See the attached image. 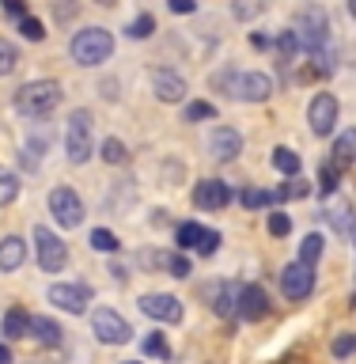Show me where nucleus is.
<instances>
[{
    "label": "nucleus",
    "instance_id": "obj_19",
    "mask_svg": "<svg viewBox=\"0 0 356 364\" xmlns=\"http://www.w3.org/2000/svg\"><path fill=\"white\" fill-rule=\"evenodd\" d=\"M0 334H4L8 341H19L31 334V315L23 311V307H8L4 311V323H0Z\"/></svg>",
    "mask_w": 356,
    "mask_h": 364
},
{
    "label": "nucleus",
    "instance_id": "obj_5",
    "mask_svg": "<svg viewBox=\"0 0 356 364\" xmlns=\"http://www.w3.org/2000/svg\"><path fill=\"white\" fill-rule=\"evenodd\" d=\"M68 53H72L76 65L99 68L102 61H110V53H114V34L107 27H84V31H76L72 42H68Z\"/></svg>",
    "mask_w": 356,
    "mask_h": 364
},
{
    "label": "nucleus",
    "instance_id": "obj_51",
    "mask_svg": "<svg viewBox=\"0 0 356 364\" xmlns=\"http://www.w3.org/2000/svg\"><path fill=\"white\" fill-rule=\"evenodd\" d=\"M122 364H141V360H122Z\"/></svg>",
    "mask_w": 356,
    "mask_h": 364
},
{
    "label": "nucleus",
    "instance_id": "obj_36",
    "mask_svg": "<svg viewBox=\"0 0 356 364\" xmlns=\"http://www.w3.org/2000/svg\"><path fill=\"white\" fill-rule=\"evenodd\" d=\"M152 31H156V19L148 16V11H144V16H136L129 27H125V34H129V38H152Z\"/></svg>",
    "mask_w": 356,
    "mask_h": 364
},
{
    "label": "nucleus",
    "instance_id": "obj_37",
    "mask_svg": "<svg viewBox=\"0 0 356 364\" xmlns=\"http://www.w3.org/2000/svg\"><path fill=\"white\" fill-rule=\"evenodd\" d=\"M205 118H216V107L209 99H201V102H190L186 114H182V122H205Z\"/></svg>",
    "mask_w": 356,
    "mask_h": 364
},
{
    "label": "nucleus",
    "instance_id": "obj_39",
    "mask_svg": "<svg viewBox=\"0 0 356 364\" xmlns=\"http://www.w3.org/2000/svg\"><path fill=\"white\" fill-rule=\"evenodd\" d=\"M330 353H334L338 360L352 357V353H356V334H341V338H334V346H330Z\"/></svg>",
    "mask_w": 356,
    "mask_h": 364
},
{
    "label": "nucleus",
    "instance_id": "obj_24",
    "mask_svg": "<svg viewBox=\"0 0 356 364\" xmlns=\"http://www.w3.org/2000/svg\"><path fill=\"white\" fill-rule=\"evenodd\" d=\"M171 258L175 255H167V250H141L136 255L141 269H148V273H171Z\"/></svg>",
    "mask_w": 356,
    "mask_h": 364
},
{
    "label": "nucleus",
    "instance_id": "obj_49",
    "mask_svg": "<svg viewBox=\"0 0 356 364\" xmlns=\"http://www.w3.org/2000/svg\"><path fill=\"white\" fill-rule=\"evenodd\" d=\"M0 364H11V349L8 346H0Z\"/></svg>",
    "mask_w": 356,
    "mask_h": 364
},
{
    "label": "nucleus",
    "instance_id": "obj_21",
    "mask_svg": "<svg viewBox=\"0 0 356 364\" xmlns=\"http://www.w3.org/2000/svg\"><path fill=\"white\" fill-rule=\"evenodd\" d=\"M273 167L281 171V175H288V178H300V171H303V159L300 152H292V148H273Z\"/></svg>",
    "mask_w": 356,
    "mask_h": 364
},
{
    "label": "nucleus",
    "instance_id": "obj_14",
    "mask_svg": "<svg viewBox=\"0 0 356 364\" xmlns=\"http://www.w3.org/2000/svg\"><path fill=\"white\" fill-rule=\"evenodd\" d=\"M148 80H152V91H156V99L159 102H182L186 99V80H182L175 68H152L148 73Z\"/></svg>",
    "mask_w": 356,
    "mask_h": 364
},
{
    "label": "nucleus",
    "instance_id": "obj_35",
    "mask_svg": "<svg viewBox=\"0 0 356 364\" xmlns=\"http://www.w3.org/2000/svg\"><path fill=\"white\" fill-rule=\"evenodd\" d=\"M91 247L102 250V255H114L122 243H118V235H114V232H107V228H95V232H91Z\"/></svg>",
    "mask_w": 356,
    "mask_h": 364
},
{
    "label": "nucleus",
    "instance_id": "obj_23",
    "mask_svg": "<svg viewBox=\"0 0 356 364\" xmlns=\"http://www.w3.org/2000/svg\"><path fill=\"white\" fill-rule=\"evenodd\" d=\"M323 247H326V239L318 235V232H311V235H303L300 239V258L296 262H303V266H318V258H323Z\"/></svg>",
    "mask_w": 356,
    "mask_h": 364
},
{
    "label": "nucleus",
    "instance_id": "obj_22",
    "mask_svg": "<svg viewBox=\"0 0 356 364\" xmlns=\"http://www.w3.org/2000/svg\"><path fill=\"white\" fill-rule=\"evenodd\" d=\"M326 216L334 220V228H338L341 235H356V213H352L349 201H338L334 209H326Z\"/></svg>",
    "mask_w": 356,
    "mask_h": 364
},
{
    "label": "nucleus",
    "instance_id": "obj_15",
    "mask_svg": "<svg viewBox=\"0 0 356 364\" xmlns=\"http://www.w3.org/2000/svg\"><path fill=\"white\" fill-rule=\"evenodd\" d=\"M227 201H232V186H227L224 178H205L193 186V205H198V209L216 213V209H227Z\"/></svg>",
    "mask_w": 356,
    "mask_h": 364
},
{
    "label": "nucleus",
    "instance_id": "obj_7",
    "mask_svg": "<svg viewBox=\"0 0 356 364\" xmlns=\"http://www.w3.org/2000/svg\"><path fill=\"white\" fill-rule=\"evenodd\" d=\"M34 250H38V266L45 273H61L68 266V247L65 239H57L50 228H34Z\"/></svg>",
    "mask_w": 356,
    "mask_h": 364
},
{
    "label": "nucleus",
    "instance_id": "obj_11",
    "mask_svg": "<svg viewBox=\"0 0 356 364\" xmlns=\"http://www.w3.org/2000/svg\"><path fill=\"white\" fill-rule=\"evenodd\" d=\"M315 289V269L311 266H303V262H292V266H284L281 273V292H284V300H292V304H300L307 300Z\"/></svg>",
    "mask_w": 356,
    "mask_h": 364
},
{
    "label": "nucleus",
    "instance_id": "obj_3",
    "mask_svg": "<svg viewBox=\"0 0 356 364\" xmlns=\"http://www.w3.org/2000/svg\"><path fill=\"white\" fill-rule=\"evenodd\" d=\"M95 152V118L87 107H76L65 122V156L72 167H84Z\"/></svg>",
    "mask_w": 356,
    "mask_h": 364
},
{
    "label": "nucleus",
    "instance_id": "obj_17",
    "mask_svg": "<svg viewBox=\"0 0 356 364\" xmlns=\"http://www.w3.org/2000/svg\"><path fill=\"white\" fill-rule=\"evenodd\" d=\"M269 315V296L261 284H243L239 289V318L243 323H261Z\"/></svg>",
    "mask_w": 356,
    "mask_h": 364
},
{
    "label": "nucleus",
    "instance_id": "obj_46",
    "mask_svg": "<svg viewBox=\"0 0 356 364\" xmlns=\"http://www.w3.org/2000/svg\"><path fill=\"white\" fill-rule=\"evenodd\" d=\"M53 11H57V19H68L76 11V0H53Z\"/></svg>",
    "mask_w": 356,
    "mask_h": 364
},
{
    "label": "nucleus",
    "instance_id": "obj_10",
    "mask_svg": "<svg viewBox=\"0 0 356 364\" xmlns=\"http://www.w3.org/2000/svg\"><path fill=\"white\" fill-rule=\"evenodd\" d=\"M136 304H141V311L148 318H156V323H182V315H186V307L178 304V296H171V292H144Z\"/></svg>",
    "mask_w": 356,
    "mask_h": 364
},
{
    "label": "nucleus",
    "instance_id": "obj_16",
    "mask_svg": "<svg viewBox=\"0 0 356 364\" xmlns=\"http://www.w3.org/2000/svg\"><path fill=\"white\" fill-rule=\"evenodd\" d=\"M205 300H209L212 315L235 318V315H239V284H232V281H212L209 292H205Z\"/></svg>",
    "mask_w": 356,
    "mask_h": 364
},
{
    "label": "nucleus",
    "instance_id": "obj_27",
    "mask_svg": "<svg viewBox=\"0 0 356 364\" xmlns=\"http://www.w3.org/2000/svg\"><path fill=\"white\" fill-rule=\"evenodd\" d=\"M141 349H144V357H156V360H171V346H167V338L163 334H148L144 341H141Z\"/></svg>",
    "mask_w": 356,
    "mask_h": 364
},
{
    "label": "nucleus",
    "instance_id": "obj_45",
    "mask_svg": "<svg viewBox=\"0 0 356 364\" xmlns=\"http://www.w3.org/2000/svg\"><path fill=\"white\" fill-rule=\"evenodd\" d=\"M4 11H8V16H16V19H23V16H27V0H4Z\"/></svg>",
    "mask_w": 356,
    "mask_h": 364
},
{
    "label": "nucleus",
    "instance_id": "obj_42",
    "mask_svg": "<svg viewBox=\"0 0 356 364\" xmlns=\"http://www.w3.org/2000/svg\"><path fill=\"white\" fill-rule=\"evenodd\" d=\"M201 255L209 258V255H216V250H220V232H209V228H205V235H201Z\"/></svg>",
    "mask_w": 356,
    "mask_h": 364
},
{
    "label": "nucleus",
    "instance_id": "obj_30",
    "mask_svg": "<svg viewBox=\"0 0 356 364\" xmlns=\"http://www.w3.org/2000/svg\"><path fill=\"white\" fill-rule=\"evenodd\" d=\"M19 198V178L11 175L8 167H0V209H4V205H11Z\"/></svg>",
    "mask_w": 356,
    "mask_h": 364
},
{
    "label": "nucleus",
    "instance_id": "obj_13",
    "mask_svg": "<svg viewBox=\"0 0 356 364\" xmlns=\"http://www.w3.org/2000/svg\"><path fill=\"white\" fill-rule=\"evenodd\" d=\"M50 304H57L61 311H68V315H84L87 311V304H91V289L87 284H65V281H57V284H50Z\"/></svg>",
    "mask_w": 356,
    "mask_h": 364
},
{
    "label": "nucleus",
    "instance_id": "obj_29",
    "mask_svg": "<svg viewBox=\"0 0 356 364\" xmlns=\"http://www.w3.org/2000/svg\"><path fill=\"white\" fill-rule=\"evenodd\" d=\"M273 46H277V53H281V61H284V65H288L292 57L300 53V38H296V31H292V27H288V31H281Z\"/></svg>",
    "mask_w": 356,
    "mask_h": 364
},
{
    "label": "nucleus",
    "instance_id": "obj_38",
    "mask_svg": "<svg viewBox=\"0 0 356 364\" xmlns=\"http://www.w3.org/2000/svg\"><path fill=\"white\" fill-rule=\"evenodd\" d=\"M19 34H23L27 42H42V38H45V27H42V19L23 16V19H19Z\"/></svg>",
    "mask_w": 356,
    "mask_h": 364
},
{
    "label": "nucleus",
    "instance_id": "obj_4",
    "mask_svg": "<svg viewBox=\"0 0 356 364\" xmlns=\"http://www.w3.org/2000/svg\"><path fill=\"white\" fill-rule=\"evenodd\" d=\"M212 84L232 99L243 102H266L273 95V80L266 73H239V68H224V73L212 76Z\"/></svg>",
    "mask_w": 356,
    "mask_h": 364
},
{
    "label": "nucleus",
    "instance_id": "obj_31",
    "mask_svg": "<svg viewBox=\"0 0 356 364\" xmlns=\"http://www.w3.org/2000/svg\"><path fill=\"white\" fill-rule=\"evenodd\" d=\"M307 193H311V186H307L303 178H292V182H284L281 190H273L269 198L273 201H292V198H307Z\"/></svg>",
    "mask_w": 356,
    "mask_h": 364
},
{
    "label": "nucleus",
    "instance_id": "obj_25",
    "mask_svg": "<svg viewBox=\"0 0 356 364\" xmlns=\"http://www.w3.org/2000/svg\"><path fill=\"white\" fill-rule=\"evenodd\" d=\"M352 159H356V129H345L334 141V164L345 167V164H352Z\"/></svg>",
    "mask_w": 356,
    "mask_h": 364
},
{
    "label": "nucleus",
    "instance_id": "obj_50",
    "mask_svg": "<svg viewBox=\"0 0 356 364\" xmlns=\"http://www.w3.org/2000/svg\"><path fill=\"white\" fill-rule=\"evenodd\" d=\"M349 11H352V19H356V0H349Z\"/></svg>",
    "mask_w": 356,
    "mask_h": 364
},
{
    "label": "nucleus",
    "instance_id": "obj_43",
    "mask_svg": "<svg viewBox=\"0 0 356 364\" xmlns=\"http://www.w3.org/2000/svg\"><path fill=\"white\" fill-rule=\"evenodd\" d=\"M167 277H190V258L186 255H175V258H171V273H167Z\"/></svg>",
    "mask_w": 356,
    "mask_h": 364
},
{
    "label": "nucleus",
    "instance_id": "obj_48",
    "mask_svg": "<svg viewBox=\"0 0 356 364\" xmlns=\"http://www.w3.org/2000/svg\"><path fill=\"white\" fill-rule=\"evenodd\" d=\"M250 46H254V50H269V38H266V34H250Z\"/></svg>",
    "mask_w": 356,
    "mask_h": 364
},
{
    "label": "nucleus",
    "instance_id": "obj_28",
    "mask_svg": "<svg viewBox=\"0 0 356 364\" xmlns=\"http://www.w3.org/2000/svg\"><path fill=\"white\" fill-rule=\"evenodd\" d=\"M102 159H107L110 167H118L129 159V148H125V141H118V136H107V141H102Z\"/></svg>",
    "mask_w": 356,
    "mask_h": 364
},
{
    "label": "nucleus",
    "instance_id": "obj_2",
    "mask_svg": "<svg viewBox=\"0 0 356 364\" xmlns=\"http://www.w3.org/2000/svg\"><path fill=\"white\" fill-rule=\"evenodd\" d=\"M292 31H296V38H300V46L307 53L326 50V42H330V16H326V8L318 4V0H303V4L292 11Z\"/></svg>",
    "mask_w": 356,
    "mask_h": 364
},
{
    "label": "nucleus",
    "instance_id": "obj_33",
    "mask_svg": "<svg viewBox=\"0 0 356 364\" xmlns=\"http://www.w3.org/2000/svg\"><path fill=\"white\" fill-rule=\"evenodd\" d=\"M16 65H19V50L8 38H0V76H11Z\"/></svg>",
    "mask_w": 356,
    "mask_h": 364
},
{
    "label": "nucleus",
    "instance_id": "obj_9",
    "mask_svg": "<svg viewBox=\"0 0 356 364\" xmlns=\"http://www.w3.org/2000/svg\"><path fill=\"white\" fill-rule=\"evenodd\" d=\"M338 99L330 95V91H318V95L311 99V107H307V122H311V133L315 136H330L334 133V125H338Z\"/></svg>",
    "mask_w": 356,
    "mask_h": 364
},
{
    "label": "nucleus",
    "instance_id": "obj_44",
    "mask_svg": "<svg viewBox=\"0 0 356 364\" xmlns=\"http://www.w3.org/2000/svg\"><path fill=\"white\" fill-rule=\"evenodd\" d=\"M167 8L175 16H190V11H198V0H167Z\"/></svg>",
    "mask_w": 356,
    "mask_h": 364
},
{
    "label": "nucleus",
    "instance_id": "obj_34",
    "mask_svg": "<svg viewBox=\"0 0 356 364\" xmlns=\"http://www.w3.org/2000/svg\"><path fill=\"white\" fill-rule=\"evenodd\" d=\"M338 182H341V167L326 159V164L318 167V186H323V193H334V190H338Z\"/></svg>",
    "mask_w": 356,
    "mask_h": 364
},
{
    "label": "nucleus",
    "instance_id": "obj_32",
    "mask_svg": "<svg viewBox=\"0 0 356 364\" xmlns=\"http://www.w3.org/2000/svg\"><path fill=\"white\" fill-rule=\"evenodd\" d=\"M261 11H266V0H232V16L239 23L254 19V16H261Z\"/></svg>",
    "mask_w": 356,
    "mask_h": 364
},
{
    "label": "nucleus",
    "instance_id": "obj_40",
    "mask_svg": "<svg viewBox=\"0 0 356 364\" xmlns=\"http://www.w3.org/2000/svg\"><path fill=\"white\" fill-rule=\"evenodd\" d=\"M269 235H277V239H284L292 232V220H288V213H269Z\"/></svg>",
    "mask_w": 356,
    "mask_h": 364
},
{
    "label": "nucleus",
    "instance_id": "obj_47",
    "mask_svg": "<svg viewBox=\"0 0 356 364\" xmlns=\"http://www.w3.org/2000/svg\"><path fill=\"white\" fill-rule=\"evenodd\" d=\"M107 273H110L114 281H129V273H125V266H118V262H110V269H107Z\"/></svg>",
    "mask_w": 356,
    "mask_h": 364
},
{
    "label": "nucleus",
    "instance_id": "obj_41",
    "mask_svg": "<svg viewBox=\"0 0 356 364\" xmlns=\"http://www.w3.org/2000/svg\"><path fill=\"white\" fill-rule=\"evenodd\" d=\"M243 205L247 209H261V205H273V198L266 190H243Z\"/></svg>",
    "mask_w": 356,
    "mask_h": 364
},
{
    "label": "nucleus",
    "instance_id": "obj_12",
    "mask_svg": "<svg viewBox=\"0 0 356 364\" xmlns=\"http://www.w3.org/2000/svg\"><path fill=\"white\" fill-rule=\"evenodd\" d=\"M209 156L216 159V164H232V159L243 152V133L232 129V125H216V129H209Z\"/></svg>",
    "mask_w": 356,
    "mask_h": 364
},
{
    "label": "nucleus",
    "instance_id": "obj_26",
    "mask_svg": "<svg viewBox=\"0 0 356 364\" xmlns=\"http://www.w3.org/2000/svg\"><path fill=\"white\" fill-rule=\"evenodd\" d=\"M201 235H205V228H201V224H193V220H186V224H178V228H175L178 250H193V247H201Z\"/></svg>",
    "mask_w": 356,
    "mask_h": 364
},
{
    "label": "nucleus",
    "instance_id": "obj_8",
    "mask_svg": "<svg viewBox=\"0 0 356 364\" xmlns=\"http://www.w3.org/2000/svg\"><path fill=\"white\" fill-rule=\"evenodd\" d=\"M50 213L61 228H80V220H84V201H80V193L72 186H53L50 190Z\"/></svg>",
    "mask_w": 356,
    "mask_h": 364
},
{
    "label": "nucleus",
    "instance_id": "obj_6",
    "mask_svg": "<svg viewBox=\"0 0 356 364\" xmlns=\"http://www.w3.org/2000/svg\"><path fill=\"white\" fill-rule=\"evenodd\" d=\"M91 330H95V338L102 341V346H125V341L133 338V326L125 323L114 307H95V315H91Z\"/></svg>",
    "mask_w": 356,
    "mask_h": 364
},
{
    "label": "nucleus",
    "instance_id": "obj_18",
    "mask_svg": "<svg viewBox=\"0 0 356 364\" xmlns=\"http://www.w3.org/2000/svg\"><path fill=\"white\" fill-rule=\"evenodd\" d=\"M23 262H27V239H19V235L0 239V273H16Z\"/></svg>",
    "mask_w": 356,
    "mask_h": 364
},
{
    "label": "nucleus",
    "instance_id": "obj_1",
    "mask_svg": "<svg viewBox=\"0 0 356 364\" xmlns=\"http://www.w3.org/2000/svg\"><path fill=\"white\" fill-rule=\"evenodd\" d=\"M65 99V87L57 80H31V84L16 87L11 95V107H16L23 118H50V114L61 107Z\"/></svg>",
    "mask_w": 356,
    "mask_h": 364
},
{
    "label": "nucleus",
    "instance_id": "obj_20",
    "mask_svg": "<svg viewBox=\"0 0 356 364\" xmlns=\"http://www.w3.org/2000/svg\"><path fill=\"white\" fill-rule=\"evenodd\" d=\"M31 334L38 338L42 346H61L65 341L61 323H53V318H45V315H31Z\"/></svg>",
    "mask_w": 356,
    "mask_h": 364
}]
</instances>
